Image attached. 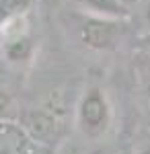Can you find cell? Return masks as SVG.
Instances as JSON below:
<instances>
[{
    "mask_svg": "<svg viewBox=\"0 0 150 154\" xmlns=\"http://www.w3.org/2000/svg\"><path fill=\"white\" fill-rule=\"evenodd\" d=\"M35 0H0V23L14 17H27Z\"/></svg>",
    "mask_w": 150,
    "mask_h": 154,
    "instance_id": "cell-7",
    "label": "cell"
},
{
    "mask_svg": "<svg viewBox=\"0 0 150 154\" xmlns=\"http://www.w3.org/2000/svg\"><path fill=\"white\" fill-rule=\"evenodd\" d=\"M119 2H123V4H126V6H130V8H134V6H136V2H138V0H119Z\"/></svg>",
    "mask_w": 150,
    "mask_h": 154,
    "instance_id": "cell-9",
    "label": "cell"
},
{
    "mask_svg": "<svg viewBox=\"0 0 150 154\" xmlns=\"http://www.w3.org/2000/svg\"><path fill=\"white\" fill-rule=\"evenodd\" d=\"M146 154H150V148H148V150H146Z\"/></svg>",
    "mask_w": 150,
    "mask_h": 154,
    "instance_id": "cell-10",
    "label": "cell"
},
{
    "mask_svg": "<svg viewBox=\"0 0 150 154\" xmlns=\"http://www.w3.org/2000/svg\"><path fill=\"white\" fill-rule=\"evenodd\" d=\"M4 56L11 60V62H23L31 56V41L27 35H19L12 37V39H6L4 41Z\"/></svg>",
    "mask_w": 150,
    "mask_h": 154,
    "instance_id": "cell-6",
    "label": "cell"
},
{
    "mask_svg": "<svg viewBox=\"0 0 150 154\" xmlns=\"http://www.w3.org/2000/svg\"><path fill=\"white\" fill-rule=\"evenodd\" d=\"M78 117L80 123L86 130H101L105 128V121H107V101L99 91H91L86 93L84 99L80 101L78 107Z\"/></svg>",
    "mask_w": 150,
    "mask_h": 154,
    "instance_id": "cell-4",
    "label": "cell"
},
{
    "mask_svg": "<svg viewBox=\"0 0 150 154\" xmlns=\"http://www.w3.org/2000/svg\"><path fill=\"white\" fill-rule=\"evenodd\" d=\"M113 19H101V17H91L86 23L82 25L80 37L84 45L92 49H109L113 48L117 37V29Z\"/></svg>",
    "mask_w": 150,
    "mask_h": 154,
    "instance_id": "cell-2",
    "label": "cell"
},
{
    "mask_svg": "<svg viewBox=\"0 0 150 154\" xmlns=\"http://www.w3.org/2000/svg\"><path fill=\"white\" fill-rule=\"evenodd\" d=\"M21 128L27 131V136L37 144L49 142L58 136V121L47 111H29L21 119Z\"/></svg>",
    "mask_w": 150,
    "mask_h": 154,
    "instance_id": "cell-3",
    "label": "cell"
},
{
    "mask_svg": "<svg viewBox=\"0 0 150 154\" xmlns=\"http://www.w3.org/2000/svg\"><path fill=\"white\" fill-rule=\"evenodd\" d=\"M78 2L92 17H101V19L123 21L132 14V8L126 6L123 2H119V0H78Z\"/></svg>",
    "mask_w": 150,
    "mask_h": 154,
    "instance_id": "cell-5",
    "label": "cell"
},
{
    "mask_svg": "<svg viewBox=\"0 0 150 154\" xmlns=\"http://www.w3.org/2000/svg\"><path fill=\"white\" fill-rule=\"evenodd\" d=\"M134 8H140V17L146 27H150V0H138Z\"/></svg>",
    "mask_w": 150,
    "mask_h": 154,
    "instance_id": "cell-8",
    "label": "cell"
},
{
    "mask_svg": "<svg viewBox=\"0 0 150 154\" xmlns=\"http://www.w3.org/2000/svg\"><path fill=\"white\" fill-rule=\"evenodd\" d=\"M0 154H45V150L33 142L21 125L0 121Z\"/></svg>",
    "mask_w": 150,
    "mask_h": 154,
    "instance_id": "cell-1",
    "label": "cell"
}]
</instances>
